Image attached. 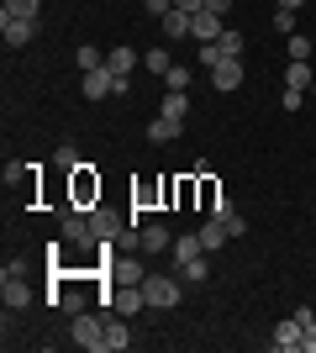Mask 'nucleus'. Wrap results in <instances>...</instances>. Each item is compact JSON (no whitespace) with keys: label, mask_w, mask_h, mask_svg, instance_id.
Masks as SVG:
<instances>
[{"label":"nucleus","mask_w":316,"mask_h":353,"mask_svg":"<svg viewBox=\"0 0 316 353\" xmlns=\"http://www.w3.org/2000/svg\"><path fill=\"white\" fill-rule=\"evenodd\" d=\"M190 85V69H185V63H174V69L164 74V90H185Z\"/></svg>","instance_id":"c756f323"},{"label":"nucleus","mask_w":316,"mask_h":353,"mask_svg":"<svg viewBox=\"0 0 316 353\" xmlns=\"http://www.w3.org/2000/svg\"><path fill=\"white\" fill-rule=\"evenodd\" d=\"M280 105H285V111H301V105H306V90H290V85H285V95H280Z\"/></svg>","instance_id":"2f4dec72"},{"label":"nucleus","mask_w":316,"mask_h":353,"mask_svg":"<svg viewBox=\"0 0 316 353\" xmlns=\"http://www.w3.org/2000/svg\"><path fill=\"white\" fill-rule=\"evenodd\" d=\"M143 295H148L153 311H174L180 306V280H174V274H148V280H143Z\"/></svg>","instance_id":"20e7f679"},{"label":"nucleus","mask_w":316,"mask_h":353,"mask_svg":"<svg viewBox=\"0 0 316 353\" xmlns=\"http://www.w3.org/2000/svg\"><path fill=\"white\" fill-rule=\"evenodd\" d=\"M180 274H185V285H200V280H211V264H206V253H200V259H190V264H180Z\"/></svg>","instance_id":"393cba45"},{"label":"nucleus","mask_w":316,"mask_h":353,"mask_svg":"<svg viewBox=\"0 0 316 353\" xmlns=\"http://www.w3.org/2000/svg\"><path fill=\"white\" fill-rule=\"evenodd\" d=\"M74 63H79L85 74H90V69H101V63H105V53H101L95 43H79V48H74Z\"/></svg>","instance_id":"5701e85b"},{"label":"nucleus","mask_w":316,"mask_h":353,"mask_svg":"<svg viewBox=\"0 0 316 353\" xmlns=\"http://www.w3.org/2000/svg\"><path fill=\"white\" fill-rule=\"evenodd\" d=\"M285 85H290V90H306V85H311V63L290 59V69H285Z\"/></svg>","instance_id":"b1692460"},{"label":"nucleus","mask_w":316,"mask_h":353,"mask_svg":"<svg viewBox=\"0 0 316 353\" xmlns=\"http://www.w3.org/2000/svg\"><path fill=\"white\" fill-rule=\"evenodd\" d=\"M79 90H85V101H105V95H127L132 79H116V74L101 63V69H90L85 79H79Z\"/></svg>","instance_id":"f03ea898"},{"label":"nucleus","mask_w":316,"mask_h":353,"mask_svg":"<svg viewBox=\"0 0 316 353\" xmlns=\"http://www.w3.org/2000/svg\"><path fill=\"white\" fill-rule=\"evenodd\" d=\"M174 11H185V16H200V11H206V0H174Z\"/></svg>","instance_id":"c9c22d12"},{"label":"nucleus","mask_w":316,"mask_h":353,"mask_svg":"<svg viewBox=\"0 0 316 353\" xmlns=\"http://www.w3.org/2000/svg\"><path fill=\"white\" fill-rule=\"evenodd\" d=\"M158 117L185 121V117H190V95H185V90H164V111H158Z\"/></svg>","instance_id":"f3484780"},{"label":"nucleus","mask_w":316,"mask_h":353,"mask_svg":"<svg viewBox=\"0 0 316 353\" xmlns=\"http://www.w3.org/2000/svg\"><path fill=\"white\" fill-rule=\"evenodd\" d=\"M137 248H143V253H169V248H174V232H169L164 221H148V227L137 232Z\"/></svg>","instance_id":"9d476101"},{"label":"nucleus","mask_w":316,"mask_h":353,"mask_svg":"<svg viewBox=\"0 0 316 353\" xmlns=\"http://www.w3.org/2000/svg\"><path fill=\"white\" fill-rule=\"evenodd\" d=\"M0 32H6V43H11V48H27L32 37H37V21H32V16H6V11H0Z\"/></svg>","instance_id":"1a4fd4ad"},{"label":"nucleus","mask_w":316,"mask_h":353,"mask_svg":"<svg viewBox=\"0 0 316 353\" xmlns=\"http://www.w3.org/2000/svg\"><path fill=\"white\" fill-rule=\"evenodd\" d=\"M242 79H248V74H242V59H222L216 69H211V85L222 90V95L227 90H242Z\"/></svg>","instance_id":"9b49d317"},{"label":"nucleus","mask_w":316,"mask_h":353,"mask_svg":"<svg viewBox=\"0 0 316 353\" xmlns=\"http://www.w3.org/2000/svg\"><path fill=\"white\" fill-rule=\"evenodd\" d=\"M301 353H316V322L306 327V343H301Z\"/></svg>","instance_id":"e433bc0d"},{"label":"nucleus","mask_w":316,"mask_h":353,"mask_svg":"<svg viewBox=\"0 0 316 353\" xmlns=\"http://www.w3.org/2000/svg\"><path fill=\"white\" fill-rule=\"evenodd\" d=\"M227 6H232V0H206V11H211V16H227Z\"/></svg>","instance_id":"4c0bfd02"},{"label":"nucleus","mask_w":316,"mask_h":353,"mask_svg":"<svg viewBox=\"0 0 316 353\" xmlns=\"http://www.w3.org/2000/svg\"><path fill=\"white\" fill-rule=\"evenodd\" d=\"M269 343L280 353H301V343H306V322H295V316H285V322L269 332Z\"/></svg>","instance_id":"6e6552de"},{"label":"nucleus","mask_w":316,"mask_h":353,"mask_svg":"<svg viewBox=\"0 0 316 353\" xmlns=\"http://www.w3.org/2000/svg\"><path fill=\"white\" fill-rule=\"evenodd\" d=\"M200 248H206V253H222V243H227V237H232V232H227V227H222V221H216V216H211L206 221V227H200Z\"/></svg>","instance_id":"a211bd4d"},{"label":"nucleus","mask_w":316,"mask_h":353,"mask_svg":"<svg viewBox=\"0 0 316 353\" xmlns=\"http://www.w3.org/2000/svg\"><path fill=\"white\" fill-rule=\"evenodd\" d=\"M143 63H148V74H158V79H164V74L174 69V59H169V48H148V59H143Z\"/></svg>","instance_id":"a878e982"},{"label":"nucleus","mask_w":316,"mask_h":353,"mask_svg":"<svg viewBox=\"0 0 316 353\" xmlns=\"http://www.w3.org/2000/svg\"><path fill=\"white\" fill-rule=\"evenodd\" d=\"M158 21H164V37H174V43L190 37V16H185V11H169V16H158Z\"/></svg>","instance_id":"aec40b11"},{"label":"nucleus","mask_w":316,"mask_h":353,"mask_svg":"<svg viewBox=\"0 0 316 353\" xmlns=\"http://www.w3.org/2000/svg\"><path fill=\"white\" fill-rule=\"evenodd\" d=\"M63 237L74 243V248H101V237L90 227V211H63Z\"/></svg>","instance_id":"39448f33"},{"label":"nucleus","mask_w":316,"mask_h":353,"mask_svg":"<svg viewBox=\"0 0 316 353\" xmlns=\"http://www.w3.org/2000/svg\"><path fill=\"white\" fill-rule=\"evenodd\" d=\"M37 6H43V0H6L0 11L6 16H32V21H37Z\"/></svg>","instance_id":"c85d7f7f"},{"label":"nucleus","mask_w":316,"mask_h":353,"mask_svg":"<svg viewBox=\"0 0 316 353\" xmlns=\"http://www.w3.org/2000/svg\"><path fill=\"white\" fill-rule=\"evenodd\" d=\"M69 338H74L85 353H105V316H90V311L69 316Z\"/></svg>","instance_id":"f257e3e1"},{"label":"nucleus","mask_w":316,"mask_h":353,"mask_svg":"<svg viewBox=\"0 0 316 353\" xmlns=\"http://www.w3.org/2000/svg\"><path fill=\"white\" fill-rule=\"evenodd\" d=\"M200 201H206V211L222 201V190H216V179H200Z\"/></svg>","instance_id":"473e14b6"},{"label":"nucleus","mask_w":316,"mask_h":353,"mask_svg":"<svg viewBox=\"0 0 316 353\" xmlns=\"http://www.w3.org/2000/svg\"><path fill=\"white\" fill-rule=\"evenodd\" d=\"M105 69L116 74V79H132V69H137V53H132V48H111V53H105Z\"/></svg>","instance_id":"dca6fc26"},{"label":"nucleus","mask_w":316,"mask_h":353,"mask_svg":"<svg viewBox=\"0 0 316 353\" xmlns=\"http://www.w3.org/2000/svg\"><path fill=\"white\" fill-rule=\"evenodd\" d=\"M274 32H280V37H290V32H295V11H285V6H280V11H274Z\"/></svg>","instance_id":"7c9ffc66"},{"label":"nucleus","mask_w":316,"mask_h":353,"mask_svg":"<svg viewBox=\"0 0 316 353\" xmlns=\"http://www.w3.org/2000/svg\"><path fill=\"white\" fill-rule=\"evenodd\" d=\"M143 11H148V16H169V11H174V0H143Z\"/></svg>","instance_id":"f704fd0d"},{"label":"nucleus","mask_w":316,"mask_h":353,"mask_svg":"<svg viewBox=\"0 0 316 353\" xmlns=\"http://www.w3.org/2000/svg\"><path fill=\"white\" fill-rule=\"evenodd\" d=\"M0 295H6V306H11V311L32 306V290H27V280H21V274H0Z\"/></svg>","instance_id":"ddd939ff"},{"label":"nucleus","mask_w":316,"mask_h":353,"mask_svg":"<svg viewBox=\"0 0 316 353\" xmlns=\"http://www.w3.org/2000/svg\"><path fill=\"white\" fill-rule=\"evenodd\" d=\"M211 216L222 221V227H227V232H232V237H248V221L238 216V206H232L227 195H222V201H216V206H211Z\"/></svg>","instance_id":"4468645a"},{"label":"nucleus","mask_w":316,"mask_h":353,"mask_svg":"<svg viewBox=\"0 0 316 353\" xmlns=\"http://www.w3.org/2000/svg\"><path fill=\"white\" fill-rule=\"evenodd\" d=\"M200 237H180V243H174V259H180V264H190V259H200Z\"/></svg>","instance_id":"cd10ccee"},{"label":"nucleus","mask_w":316,"mask_h":353,"mask_svg":"<svg viewBox=\"0 0 316 353\" xmlns=\"http://www.w3.org/2000/svg\"><path fill=\"white\" fill-rule=\"evenodd\" d=\"M216 48H222V59H242V48H248V37H242V32H232V27H222Z\"/></svg>","instance_id":"6ab92c4d"},{"label":"nucleus","mask_w":316,"mask_h":353,"mask_svg":"<svg viewBox=\"0 0 316 353\" xmlns=\"http://www.w3.org/2000/svg\"><path fill=\"white\" fill-rule=\"evenodd\" d=\"M53 169H79V148H74V143L53 148Z\"/></svg>","instance_id":"bb28decb"},{"label":"nucleus","mask_w":316,"mask_h":353,"mask_svg":"<svg viewBox=\"0 0 316 353\" xmlns=\"http://www.w3.org/2000/svg\"><path fill=\"white\" fill-rule=\"evenodd\" d=\"M180 127H185V121H169V117H153V127H148V137H153V143H174V137H180Z\"/></svg>","instance_id":"4be33fe9"},{"label":"nucleus","mask_w":316,"mask_h":353,"mask_svg":"<svg viewBox=\"0 0 316 353\" xmlns=\"http://www.w3.org/2000/svg\"><path fill=\"white\" fill-rule=\"evenodd\" d=\"M90 227H95V237H101V243H116V237L127 232V221H121L116 211H105L101 201H95V206H90Z\"/></svg>","instance_id":"0eeeda50"},{"label":"nucleus","mask_w":316,"mask_h":353,"mask_svg":"<svg viewBox=\"0 0 316 353\" xmlns=\"http://www.w3.org/2000/svg\"><path fill=\"white\" fill-rule=\"evenodd\" d=\"M280 6H285V11H301V6H306V0H280Z\"/></svg>","instance_id":"58836bf2"},{"label":"nucleus","mask_w":316,"mask_h":353,"mask_svg":"<svg viewBox=\"0 0 316 353\" xmlns=\"http://www.w3.org/2000/svg\"><path fill=\"white\" fill-rule=\"evenodd\" d=\"M200 63H206V69H216V63H222V48H216V43H200Z\"/></svg>","instance_id":"72a5a7b5"},{"label":"nucleus","mask_w":316,"mask_h":353,"mask_svg":"<svg viewBox=\"0 0 316 353\" xmlns=\"http://www.w3.org/2000/svg\"><path fill=\"white\" fill-rule=\"evenodd\" d=\"M105 311H116V316H132V311L148 306V295H143V285H111L105 295H95Z\"/></svg>","instance_id":"7ed1b4c3"},{"label":"nucleus","mask_w":316,"mask_h":353,"mask_svg":"<svg viewBox=\"0 0 316 353\" xmlns=\"http://www.w3.org/2000/svg\"><path fill=\"white\" fill-rule=\"evenodd\" d=\"M132 348V332H127V316L105 311V353H127Z\"/></svg>","instance_id":"f8f14e48"},{"label":"nucleus","mask_w":316,"mask_h":353,"mask_svg":"<svg viewBox=\"0 0 316 353\" xmlns=\"http://www.w3.org/2000/svg\"><path fill=\"white\" fill-rule=\"evenodd\" d=\"M190 37H196V43H216V37H222V16H211V11L190 16Z\"/></svg>","instance_id":"2eb2a0df"},{"label":"nucleus","mask_w":316,"mask_h":353,"mask_svg":"<svg viewBox=\"0 0 316 353\" xmlns=\"http://www.w3.org/2000/svg\"><path fill=\"white\" fill-rule=\"evenodd\" d=\"M111 285H143L148 280V269H143V259H127V253H116V243H111Z\"/></svg>","instance_id":"423d86ee"},{"label":"nucleus","mask_w":316,"mask_h":353,"mask_svg":"<svg viewBox=\"0 0 316 353\" xmlns=\"http://www.w3.org/2000/svg\"><path fill=\"white\" fill-rule=\"evenodd\" d=\"M285 43H290V59H301V63H311V53H316V37H306V32H290Z\"/></svg>","instance_id":"412c9836"}]
</instances>
